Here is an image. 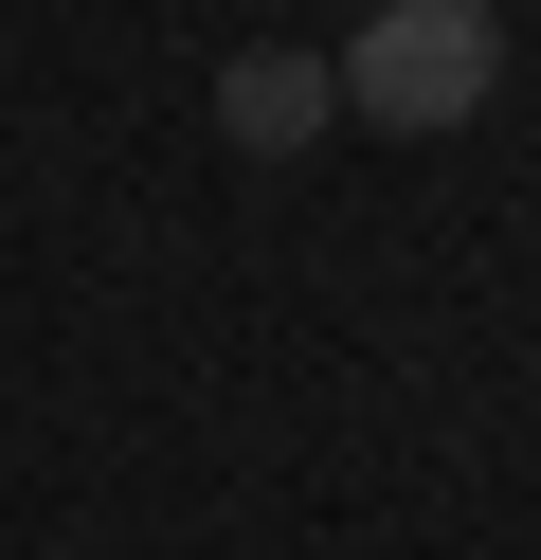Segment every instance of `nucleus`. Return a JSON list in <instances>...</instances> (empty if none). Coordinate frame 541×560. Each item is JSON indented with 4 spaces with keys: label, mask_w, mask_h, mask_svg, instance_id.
I'll list each match as a JSON object with an SVG mask.
<instances>
[{
    "label": "nucleus",
    "mask_w": 541,
    "mask_h": 560,
    "mask_svg": "<svg viewBox=\"0 0 541 560\" xmlns=\"http://www.w3.org/2000/svg\"><path fill=\"white\" fill-rule=\"evenodd\" d=\"M325 91H343L361 127H397V145H451V127L505 91V19L487 0H379V19L325 55Z\"/></svg>",
    "instance_id": "obj_1"
},
{
    "label": "nucleus",
    "mask_w": 541,
    "mask_h": 560,
    "mask_svg": "<svg viewBox=\"0 0 541 560\" xmlns=\"http://www.w3.org/2000/svg\"><path fill=\"white\" fill-rule=\"evenodd\" d=\"M216 127H235L252 163H289V145L343 127V91H325V55H216Z\"/></svg>",
    "instance_id": "obj_2"
}]
</instances>
